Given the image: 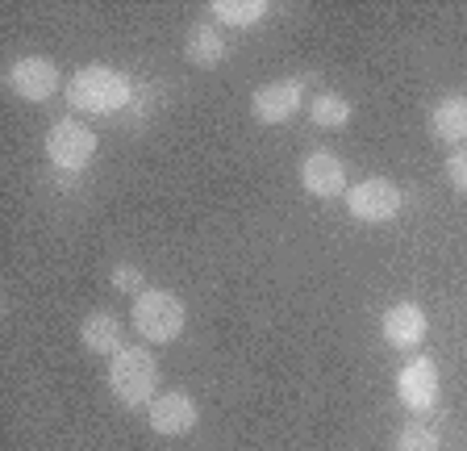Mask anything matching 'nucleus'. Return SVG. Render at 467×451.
I'll list each match as a JSON object with an SVG mask.
<instances>
[{
  "instance_id": "nucleus-11",
  "label": "nucleus",
  "mask_w": 467,
  "mask_h": 451,
  "mask_svg": "<svg viewBox=\"0 0 467 451\" xmlns=\"http://www.w3.org/2000/svg\"><path fill=\"white\" fill-rule=\"evenodd\" d=\"M301 184L313 196H338L347 193V167L334 151H313L301 159Z\"/></svg>"
},
{
  "instance_id": "nucleus-15",
  "label": "nucleus",
  "mask_w": 467,
  "mask_h": 451,
  "mask_svg": "<svg viewBox=\"0 0 467 451\" xmlns=\"http://www.w3.org/2000/svg\"><path fill=\"white\" fill-rule=\"evenodd\" d=\"M209 13H213L217 21H225V26L251 30L254 21L267 17V0H213V5H209Z\"/></svg>"
},
{
  "instance_id": "nucleus-9",
  "label": "nucleus",
  "mask_w": 467,
  "mask_h": 451,
  "mask_svg": "<svg viewBox=\"0 0 467 451\" xmlns=\"http://www.w3.org/2000/svg\"><path fill=\"white\" fill-rule=\"evenodd\" d=\"M58 68L55 59H42V55H26L9 68V89L17 92L21 100H50L58 92Z\"/></svg>"
},
{
  "instance_id": "nucleus-8",
  "label": "nucleus",
  "mask_w": 467,
  "mask_h": 451,
  "mask_svg": "<svg viewBox=\"0 0 467 451\" xmlns=\"http://www.w3.org/2000/svg\"><path fill=\"white\" fill-rule=\"evenodd\" d=\"M196 418H201L196 402L188 397V393H180V389L159 393L155 402L146 405V422H150V431L167 435V439H175V435H188L196 426Z\"/></svg>"
},
{
  "instance_id": "nucleus-3",
  "label": "nucleus",
  "mask_w": 467,
  "mask_h": 451,
  "mask_svg": "<svg viewBox=\"0 0 467 451\" xmlns=\"http://www.w3.org/2000/svg\"><path fill=\"white\" fill-rule=\"evenodd\" d=\"M130 318H134V330L142 334L146 343H171V339H180V330L188 322L184 301L175 293H167V288H142L134 297Z\"/></svg>"
},
{
  "instance_id": "nucleus-4",
  "label": "nucleus",
  "mask_w": 467,
  "mask_h": 451,
  "mask_svg": "<svg viewBox=\"0 0 467 451\" xmlns=\"http://www.w3.org/2000/svg\"><path fill=\"white\" fill-rule=\"evenodd\" d=\"M405 205V193L392 184L389 176H368L363 184H350L347 188V209L355 222H368V226H384L400 214Z\"/></svg>"
},
{
  "instance_id": "nucleus-17",
  "label": "nucleus",
  "mask_w": 467,
  "mask_h": 451,
  "mask_svg": "<svg viewBox=\"0 0 467 451\" xmlns=\"http://www.w3.org/2000/svg\"><path fill=\"white\" fill-rule=\"evenodd\" d=\"M397 451H442V439L426 422H405L397 435Z\"/></svg>"
},
{
  "instance_id": "nucleus-16",
  "label": "nucleus",
  "mask_w": 467,
  "mask_h": 451,
  "mask_svg": "<svg viewBox=\"0 0 467 451\" xmlns=\"http://www.w3.org/2000/svg\"><path fill=\"white\" fill-rule=\"evenodd\" d=\"M309 118H313V126H321V130H342L350 121V100L338 97V92H317V97L309 100Z\"/></svg>"
},
{
  "instance_id": "nucleus-19",
  "label": "nucleus",
  "mask_w": 467,
  "mask_h": 451,
  "mask_svg": "<svg viewBox=\"0 0 467 451\" xmlns=\"http://www.w3.org/2000/svg\"><path fill=\"white\" fill-rule=\"evenodd\" d=\"M447 180L467 196V151H455V155L447 159Z\"/></svg>"
},
{
  "instance_id": "nucleus-6",
  "label": "nucleus",
  "mask_w": 467,
  "mask_h": 451,
  "mask_svg": "<svg viewBox=\"0 0 467 451\" xmlns=\"http://www.w3.org/2000/svg\"><path fill=\"white\" fill-rule=\"evenodd\" d=\"M397 397L409 414H430L442 397V381H438V363L430 355H413L397 372Z\"/></svg>"
},
{
  "instance_id": "nucleus-1",
  "label": "nucleus",
  "mask_w": 467,
  "mask_h": 451,
  "mask_svg": "<svg viewBox=\"0 0 467 451\" xmlns=\"http://www.w3.org/2000/svg\"><path fill=\"white\" fill-rule=\"evenodd\" d=\"M130 97H134L130 76H121L117 68H105V63L79 68L67 84V100L79 113H117V109L130 105Z\"/></svg>"
},
{
  "instance_id": "nucleus-12",
  "label": "nucleus",
  "mask_w": 467,
  "mask_h": 451,
  "mask_svg": "<svg viewBox=\"0 0 467 451\" xmlns=\"http://www.w3.org/2000/svg\"><path fill=\"white\" fill-rule=\"evenodd\" d=\"M79 343H84V351L113 360V355L126 347V326H121V318H117L113 309H92V314L84 318V326H79Z\"/></svg>"
},
{
  "instance_id": "nucleus-18",
  "label": "nucleus",
  "mask_w": 467,
  "mask_h": 451,
  "mask_svg": "<svg viewBox=\"0 0 467 451\" xmlns=\"http://www.w3.org/2000/svg\"><path fill=\"white\" fill-rule=\"evenodd\" d=\"M109 285L121 288V293H142V267L138 264H113V272H109Z\"/></svg>"
},
{
  "instance_id": "nucleus-5",
  "label": "nucleus",
  "mask_w": 467,
  "mask_h": 451,
  "mask_svg": "<svg viewBox=\"0 0 467 451\" xmlns=\"http://www.w3.org/2000/svg\"><path fill=\"white\" fill-rule=\"evenodd\" d=\"M92 155H97V134L79 118H63L47 130V159L58 172H79L92 163Z\"/></svg>"
},
{
  "instance_id": "nucleus-10",
  "label": "nucleus",
  "mask_w": 467,
  "mask_h": 451,
  "mask_svg": "<svg viewBox=\"0 0 467 451\" xmlns=\"http://www.w3.org/2000/svg\"><path fill=\"white\" fill-rule=\"evenodd\" d=\"M379 330H384V343L400 347V351H413V347L426 339L430 322H426V309L413 301H397L389 314L379 318Z\"/></svg>"
},
{
  "instance_id": "nucleus-7",
  "label": "nucleus",
  "mask_w": 467,
  "mask_h": 451,
  "mask_svg": "<svg viewBox=\"0 0 467 451\" xmlns=\"http://www.w3.org/2000/svg\"><path fill=\"white\" fill-rule=\"evenodd\" d=\"M305 105V79H272V84H263V89H254L251 97V113L254 121H263V126H280V121L296 118Z\"/></svg>"
},
{
  "instance_id": "nucleus-2",
  "label": "nucleus",
  "mask_w": 467,
  "mask_h": 451,
  "mask_svg": "<svg viewBox=\"0 0 467 451\" xmlns=\"http://www.w3.org/2000/svg\"><path fill=\"white\" fill-rule=\"evenodd\" d=\"M159 384V363L150 351L142 347H121V351L109 360V389L121 405L138 410V405H150L159 397L155 393Z\"/></svg>"
},
{
  "instance_id": "nucleus-13",
  "label": "nucleus",
  "mask_w": 467,
  "mask_h": 451,
  "mask_svg": "<svg viewBox=\"0 0 467 451\" xmlns=\"http://www.w3.org/2000/svg\"><path fill=\"white\" fill-rule=\"evenodd\" d=\"M430 134L447 147H463L467 142V97L463 92H451L430 109Z\"/></svg>"
},
{
  "instance_id": "nucleus-14",
  "label": "nucleus",
  "mask_w": 467,
  "mask_h": 451,
  "mask_svg": "<svg viewBox=\"0 0 467 451\" xmlns=\"http://www.w3.org/2000/svg\"><path fill=\"white\" fill-rule=\"evenodd\" d=\"M184 50L196 68H217V63L225 59V42H222V34H217V26H209V21H196L192 30H188Z\"/></svg>"
}]
</instances>
